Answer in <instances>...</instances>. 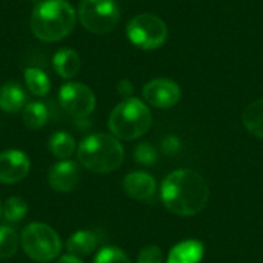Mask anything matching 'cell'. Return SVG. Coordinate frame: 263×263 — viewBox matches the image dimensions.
<instances>
[{
    "instance_id": "3",
    "label": "cell",
    "mask_w": 263,
    "mask_h": 263,
    "mask_svg": "<svg viewBox=\"0 0 263 263\" xmlns=\"http://www.w3.org/2000/svg\"><path fill=\"white\" fill-rule=\"evenodd\" d=\"M125 157L123 146L117 137L109 134H91L77 148V159L86 170L105 174L117 170Z\"/></svg>"
},
{
    "instance_id": "20",
    "label": "cell",
    "mask_w": 263,
    "mask_h": 263,
    "mask_svg": "<svg viewBox=\"0 0 263 263\" xmlns=\"http://www.w3.org/2000/svg\"><path fill=\"white\" fill-rule=\"evenodd\" d=\"M48 108L43 102H31L23 108V123L29 129H40L48 122Z\"/></svg>"
},
{
    "instance_id": "25",
    "label": "cell",
    "mask_w": 263,
    "mask_h": 263,
    "mask_svg": "<svg viewBox=\"0 0 263 263\" xmlns=\"http://www.w3.org/2000/svg\"><path fill=\"white\" fill-rule=\"evenodd\" d=\"M137 263H163V253L159 247H146L140 251Z\"/></svg>"
},
{
    "instance_id": "6",
    "label": "cell",
    "mask_w": 263,
    "mask_h": 263,
    "mask_svg": "<svg viewBox=\"0 0 263 263\" xmlns=\"http://www.w3.org/2000/svg\"><path fill=\"white\" fill-rule=\"evenodd\" d=\"M126 35L133 45L140 49H157L168 39V28L165 22L154 14H139L129 20Z\"/></svg>"
},
{
    "instance_id": "10",
    "label": "cell",
    "mask_w": 263,
    "mask_h": 263,
    "mask_svg": "<svg viewBox=\"0 0 263 263\" xmlns=\"http://www.w3.org/2000/svg\"><path fill=\"white\" fill-rule=\"evenodd\" d=\"M29 157L20 149H8L0 154V182L17 183L29 173Z\"/></svg>"
},
{
    "instance_id": "23",
    "label": "cell",
    "mask_w": 263,
    "mask_h": 263,
    "mask_svg": "<svg viewBox=\"0 0 263 263\" xmlns=\"http://www.w3.org/2000/svg\"><path fill=\"white\" fill-rule=\"evenodd\" d=\"M94 263H131V260L122 250L106 247L97 253V256L94 257Z\"/></svg>"
},
{
    "instance_id": "15",
    "label": "cell",
    "mask_w": 263,
    "mask_h": 263,
    "mask_svg": "<svg viewBox=\"0 0 263 263\" xmlns=\"http://www.w3.org/2000/svg\"><path fill=\"white\" fill-rule=\"evenodd\" d=\"M202 257L203 245L197 240H185L170 251L166 263H199Z\"/></svg>"
},
{
    "instance_id": "11",
    "label": "cell",
    "mask_w": 263,
    "mask_h": 263,
    "mask_svg": "<svg viewBox=\"0 0 263 263\" xmlns=\"http://www.w3.org/2000/svg\"><path fill=\"white\" fill-rule=\"evenodd\" d=\"M80 179V170L72 160H60L54 163L48 173V183L54 191L69 193Z\"/></svg>"
},
{
    "instance_id": "16",
    "label": "cell",
    "mask_w": 263,
    "mask_h": 263,
    "mask_svg": "<svg viewBox=\"0 0 263 263\" xmlns=\"http://www.w3.org/2000/svg\"><path fill=\"white\" fill-rule=\"evenodd\" d=\"M99 239L97 234L94 231H77L74 233L66 243V248L69 251V254L77 256V257H83V256H89L96 248H97Z\"/></svg>"
},
{
    "instance_id": "4",
    "label": "cell",
    "mask_w": 263,
    "mask_h": 263,
    "mask_svg": "<svg viewBox=\"0 0 263 263\" xmlns=\"http://www.w3.org/2000/svg\"><path fill=\"white\" fill-rule=\"evenodd\" d=\"M153 116L148 106L139 99H125L111 112L108 126L114 137L134 140L142 137L151 126Z\"/></svg>"
},
{
    "instance_id": "29",
    "label": "cell",
    "mask_w": 263,
    "mask_h": 263,
    "mask_svg": "<svg viewBox=\"0 0 263 263\" xmlns=\"http://www.w3.org/2000/svg\"><path fill=\"white\" fill-rule=\"evenodd\" d=\"M32 2H39V0H32Z\"/></svg>"
},
{
    "instance_id": "8",
    "label": "cell",
    "mask_w": 263,
    "mask_h": 263,
    "mask_svg": "<svg viewBox=\"0 0 263 263\" xmlns=\"http://www.w3.org/2000/svg\"><path fill=\"white\" fill-rule=\"evenodd\" d=\"M59 102L63 111L76 119L88 117L96 108L94 92L79 82L65 83L59 91Z\"/></svg>"
},
{
    "instance_id": "24",
    "label": "cell",
    "mask_w": 263,
    "mask_h": 263,
    "mask_svg": "<svg viewBox=\"0 0 263 263\" xmlns=\"http://www.w3.org/2000/svg\"><path fill=\"white\" fill-rule=\"evenodd\" d=\"M134 157L139 163L142 165H153L156 160H157V154H156V149L149 145V143H140L137 145L136 148V153H134Z\"/></svg>"
},
{
    "instance_id": "28",
    "label": "cell",
    "mask_w": 263,
    "mask_h": 263,
    "mask_svg": "<svg viewBox=\"0 0 263 263\" xmlns=\"http://www.w3.org/2000/svg\"><path fill=\"white\" fill-rule=\"evenodd\" d=\"M0 214H2V206H0Z\"/></svg>"
},
{
    "instance_id": "17",
    "label": "cell",
    "mask_w": 263,
    "mask_h": 263,
    "mask_svg": "<svg viewBox=\"0 0 263 263\" xmlns=\"http://www.w3.org/2000/svg\"><path fill=\"white\" fill-rule=\"evenodd\" d=\"M23 76H25L26 88L29 89V92L32 96L43 97V96H46L49 92L51 82H49V77L46 76V72L43 69L35 68V66H29V68L25 69Z\"/></svg>"
},
{
    "instance_id": "26",
    "label": "cell",
    "mask_w": 263,
    "mask_h": 263,
    "mask_svg": "<svg viewBox=\"0 0 263 263\" xmlns=\"http://www.w3.org/2000/svg\"><path fill=\"white\" fill-rule=\"evenodd\" d=\"M117 91H119L120 96L129 99V96L133 94V85H131V82H129V80H122V82H119Z\"/></svg>"
},
{
    "instance_id": "7",
    "label": "cell",
    "mask_w": 263,
    "mask_h": 263,
    "mask_svg": "<svg viewBox=\"0 0 263 263\" xmlns=\"http://www.w3.org/2000/svg\"><path fill=\"white\" fill-rule=\"evenodd\" d=\"M79 18L89 32L106 34L117 26L120 11L114 0H82Z\"/></svg>"
},
{
    "instance_id": "1",
    "label": "cell",
    "mask_w": 263,
    "mask_h": 263,
    "mask_svg": "<svg viewBox=\"0 0 263 263\" xmlns=\"http://www.w3.org/2000/svg\"><path fill=\"white\" fill-rule=\"evenodd\" d=\"M206 180L193 170L171 173L162 183V202L168 211L182 217L199 214L208 203Z\"/></svg>"
},
{
    "instance_id": "21",
    "label": "cell",
    "mask_w": 263,
    "mask_h": 263,
    "mask_svg": "<svg viewBox=\"0 0 263 263\" xmlns=\"http://www.w3.org/2000/svg\"><path fill=\"white\" fill-rule=\"evenodd\" d=\"M17 248H18L17 233L8 225L0 227V259L3 260L11 259L17 253Z\"/></svg>"
},
{
    "instance_id": "27",
    "label": "cell",
    "mask_w": 263,
    "mask_h": 263,
    "mask_svg": "<svg viewBox=\"0 0 263 263\" xmlns=\"http://www.w3.org/2000/svg\"><path fill=\"white\" fill-rule=\"evenodd\" d=\"M55 263H83L77 256H72V254H65V256H62L59 260Z\"/></svg>"
},
{
    "instance_id": "2",
    "label": "cell",
    "mask_w": 263,
    "mask_h": 263,
    "mask_svg": "<svg viewBox=\"0 0 263 263\" xmlns=\"http://www.w3.org/2000/svg\"><path fill=\"white\" fill-rule=\"evenodd\" d=\"M76 11L66 0H42L31 15V31L42 42H59L71 34Z\"/></svg>"
},
{
    "instance_id": "14",
    "label": "cell",
    "mask_w": 263,
    "mask_h": 263,
    "mask_svg": "<svg viewBox=\"0 0 263 263\" xmlns=\"http://www.w3.org/2000/svg\"><path fill=\"white\" fill-rule=\"evenodd\" d=\"M52 66L55 72L63 79H72L80 69V57L71 48L59 49L52 57Z\"/></svg>"
},
{
    "instance_id": "18",
    "label": "cell",
    "mask_w": 263,
    "mask_h": 263,
    "mask_svg": "<svg viewBox=\"0 0 263 263\" xmlns=\"http://www.w3.org/2000/svg\"><path fill=\"white\" fill-rule=\"evenodd\" d=\"M242 120L245 128L256 137L263 139V99H259L253 103H250L243 114Z\"/></svg>"
},
{
    "instance_id": "9",
    "label": "cell",
    "mask_w": 263,
    "mask_h": 263,
    "mask_svg": "<svg viewBox=\"0 0 263 263\" xmlns=\"http://www.w3.org/2000/svg\"><path fill=\"white\" fill-rule=\"evenodd\" d=\"M182 91L179 85L168 79H156L145 85L143 99L154 108H173L180 100Z\"/></svg>"
},
{
    "instance_id": "22",
    "label": "cell",
    "mask_w": 263,
    "mask_h": 263,
    "mask_svg": "<svg viewBox=\"0 0 263 263\" xmlns=\"http://www.w3.org/2000/svg\"><path fill=\"white\" fill-rule=\"evenodd\" d=\"M26 213H28V205L22 197H17V196L9 197L3 205V217L11 223L20 222L22 219H25Z\"/></svg>"
},
{
    "instance_id": "12",
    "label": "cell",
    "mask_w": 263,
    "mask_h": 263,
    "mask_svg": "<svg viewBox=\"0 0 263 263\" xmlns=\"http://www.w3.org/2000/svg\"><path fill=\"white\" fill-rule=\"evenodd\" d=\"M123 190L134 200H151L156 194V180L146 173L136 171L125 177Z\"/></svg>"
},
{
    "instance_id": "13",
    "label": "cell",
    "mask_w": 263,
    "mask_h": 263,
    "mask_svg": "<svg viewBox=\"0 0 263 263\" xmlns=\"http://www.w3.org/2000/svg\"><path fill=\"white\" fill-rule=\"evenodd\" d=\"M26 106V94L15 82H8L0 88V109L5 112H17Z\"/></svg>"
},
{
    "instance_id": "19",
    "label": "cell",
    "mask_w": 263,
    "mask_h": 263,
    "mask_svg": "<svg viewBox=\"0 0 263 263\" xmlns=\"http://www.w3.org/2000/svg\"><path fill=\"white\" fill-rule=\"evenodd\" d=\"M49 151L52 153L54 157L60 159V160H68L74 151H76V142L74 137L65 131H57L51 136L49 139Z\"/></svg>"
},
{
    "instance_id": "5",
    "label": "cell",
    "mask_w": 263,
    "mask_h": 263,
    "mask_svg": "<svg viewBox=\"0 0 263 263\" xmlns=\"http://www.w3.org/2000/svg\"><path fill=\"white\" fill-rule=\"evenodd\" d=\"M20 240L26 256L35 262H51L60 254L62 250L59 234L42 222H34L25 227Z\"/></svg>"
}]
</instances>
